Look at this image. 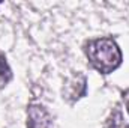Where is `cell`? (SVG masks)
<instances>
[{
  "label": "cell",
  "mask_w": 129,
  "mask_h": 128,
  "mask_svg": "<svg viewBox=\"0 0 129 128\" xmlns=\"http://www.w3.org/2000/svg\"><path fill=\"white\" fill-rule=\"evenodd\" d=\"M50 113L41 104H30L27 107V128H48Z\"/></svg>",
  "instance_id": "obj_3"
},
{
  "label": "cell",
  "mask_w": 129,
  "mask_h": 128,
  "mask_svg": "<svg viewBox=\"0 0 129 128\" xmlns=\"http://www.w3.org/2000/svg\"><path fill=\"white\" fill-rule=\"evenodd\" d=\"M122 96H123V101H125V105H126V110H128L129 113V89H126L123 94H122Z\"/></svg>",
  "instance_id": "obj_6"
},
{
  "label": "cell",
  "mask_w": 129,
  "mask_h": 128,
  "mask_svg": "<svg viewBox=\"0 0 129 128\" xmlns=\"http://www.w3.org/2000/svg\"><path fill=\"white\" fill-rule=\"evenodd\" d=\"M87 91V78L84 74L77 72L72 77H69L64 83V98L69 101H77L81 96L86 95Z\"/></svg>",
  "instance_id": "obj_2"
},
{
  "label": "cell",
  "mask_w": 129,
  "mask_h": 128,
  "mask_svg": "<svg viewBox=\"0 0 129 128\" xmlns=\"http://www.w3.org/2000/svg\"><path fill=\"white\" fill-rule=\"evenodd\" d=\"M11 78H12V71L6 62V56L0 51V83L6 84L11 81Z\"/></svg>",
  "instance_id": "obj_5"
},
{
  "label": "cell",
  "mask_w": 129,
  "mask_h": 128,
  "mask_svg": "<svg viewBox=\"0 0 129 128\" xmlns=\"http://www.w3.org/2000/svg\"><path fill=\"white\" fill-rule=\"evenodd\" d=\"M107 128H129V124L125 122L123 113H122L120 109L113 110V113L110 115V118L107 121Z\"/></svg>",
  "instance_id": "obj_4"
},
{
  "label": "cell",
  "mask_w": 129,
  "mask_h": 128,
  "mask_svg": "<svg viewBox=\"0 0 129 128\" xmlns=\"http://www.w3.org/2000/svg\"><path fill=\"white\" fill-rule=\"evenodd\" d=\"M90 65L101 74H110L122 65V51L113 38L90 39L84 45Z\"/></svg>",
  "instance_id": "obj_1"
}]
</instances>
